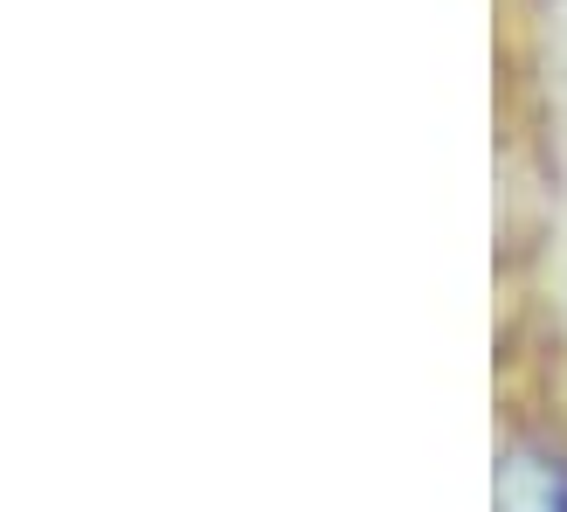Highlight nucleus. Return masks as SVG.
Returning a JSON list of instances; mask_svg holds the SVG:
<instances>
[{
	"label": "nucleus",
	"mask_w": 567,
	"mask_h": 512,
	"mask_svg": "<svg viewBox=\"0 0 567 512\" xmlns=\"http://www.w3.org/2000/svg\"><path fill=\"white\" fill-rule=\"evenodd\" d=\"M492 512H567V450L547 437H513L498 450Z\"/></svg>",
	"instance_id": "f257e3e1"
}]
</instances>
